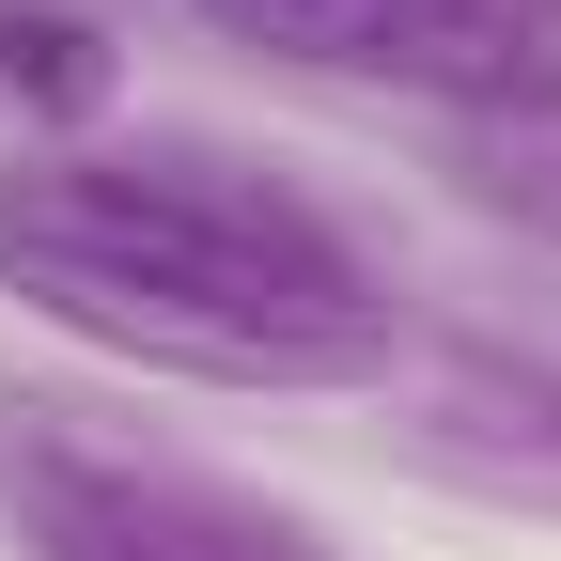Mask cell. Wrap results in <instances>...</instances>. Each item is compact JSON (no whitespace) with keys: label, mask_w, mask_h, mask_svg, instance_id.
Returning <instances> with one entry per match:
<instances>
[{"label":"cell","mask_w":561,"mask_h":561,"mask_svg":"<svg viewBox=\"0 0 561 561\" xmlns=\"http://www.w3.org/2000/svg\"><path fill=\"white\" fill-rule=\"evenodd\" d=\"M0 297L187 390H375L421 328L328 203L219 140H32L0 172Z\"/></svg>","instance_id":"6da1fadb"},{"label":"cell","mask_w":561,"mask_h":561,"mask_svg":"<svg viewBox=\"0 0 561 561\" xmlns=\"http://www.w3.org/2000/svg\"><path fill=\"white\" fill-rule=\"evenodd\" d=\"M0 515H16V561H343L297 500L157 437H94V421H16Z\"/></svg>","instance_id":"7a4b0ae2"},{"label":"cell","mask_w":561,"mask_h":561,"mask_svg":"<svg viewBox=\"0 0 561 561\" xmlns=\"http://www.w3.org/2000/svg\"><path fill=\"white\" fill-rule=\"evenodd\" d=\"M297 79H359L453 125H546L561 110V0H187Z\"/></svg>","instance_id":"3957f363"},{"label":"cell","mask_w":561,"mask_h":561,"mask_svg":"<svg viewBox=\"0 0 561 561\" xmlns=\"http://www.w3.org/2000/svg\"><path fill=\"white\" fill-rule=\"evenodd\" d=\"M390 453L500 515H561V328H405L375 375Z\"/></svg>","instance_id":"277c9868"},{"label":"cell","mask_w":561,"mask_h":561,"mask_svg":"<svg viewBox=\"0 0 561 561\" xmlns=\"http://www.w3.org/2000/svg\"><path fill=\"white\" fill-rule=\"evenodd\" d=\"M468 203L561 250V110L546 125H468Z\"/></svg>","instance_id":"5b68a950"}]
</instances>
